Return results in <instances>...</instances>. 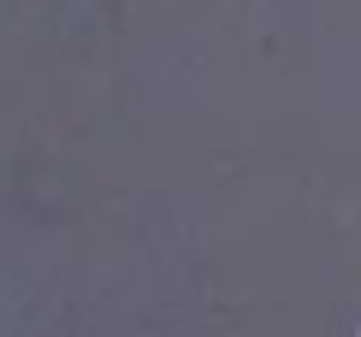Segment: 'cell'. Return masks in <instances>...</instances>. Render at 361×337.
<instances>
[{
  "instance_id": "6da1fadb",
  "label": "cell",
  "mask_w": 361,
  "mask_h": 337,
  "mask_svg": "<svg viewBox=\"0 0 361 337\" xmlns=\"http://www.w3.org/2000/svg\"><path fill=\"white\" fill-rule=\"evenodd\" d=\"M355 337H361V326H355Z\"/></svg>"
}]
</instances>
